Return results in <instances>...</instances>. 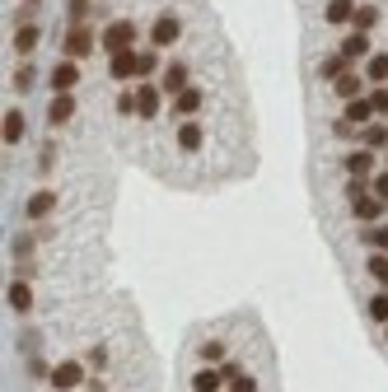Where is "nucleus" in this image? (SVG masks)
<instances>
[{"label": "nucleus", "instance_id": "21", "mask_svg": "<svg viewBox=\"0 0 388 392\" xmlns=\"http://www.w3.org/2000/svg\"><path fill=\"white\" fill-rule=\"evenodd\" d=\"M365 75L374 79V84H384V79H388V52H374V56H370V61H365Z\"/></svg>", "mask_w": 388, "mask_h": 392}, {"label": "nucleus", "instance_id": "1", "mask_svg": "<svg viewBox=\"0 0 388 392\" xmlns=\"http://www.w3.org/2000/svg\"><path fill=\"white\" fill-rule=\"evenodd\" d=\"M47 379H52L56 392H75L80 383H85V364H80V359H61V364H56Z\"/></svg>", "mask_w": 388, "mask_h": 392}, {"label": "nucleus", "instance_id": "20", "mask_svg": "<svg viewBox=\"0 0 388 392\" xmlns=\"http://www.w3.org/2000/svg\"><path fill=\"white\" fill-rule=\"evenodd\" d=\"M197 108H201V89H183V94L173 99V112H183V117H192Z\"/></svg>", "mask_w": 388, "mask_h": 392}, {"label": "nucleus", "instance_id": "11", "mask_svg": "<svg viewBox=\"0 0 388 392\" xmlns=\"http://www.w3.org/2000/svg\"><path fill=\"white\" fill-rule=\"evenodd\" d=\"M370 117H374V103L370 99H351L346 103V122L351 126H370Z\"/></svg>", "mask_w": 388, "mask_h": 392}, {"label": "nucleus", "instance_id": "5", "mask_svg": "<svg viewBox=\"0 0 388 392\" xmlns=\"http://www.w3.org/2000/svg\"><path fill=\"white\" fill-rule=\"evenodd\" d=\"M75 84H80V61H70V56H66V61L52 70V89L56 94H70Z\"/></svg>", "mask_w": 388, "mask_h": 392}, {"label": "nucleus", "instance_id": "34", "mask_svg": "<svg viewBox=\"0 0 388 392\" xmlns=\"http://www.w3.org/2000/svg\"><path fill=\"white\" fill-rule=\"evenodd\" d=\"M384 336H388V327H384Z\"/></svg>", "mask_w": 388, "mask_h": 392}, {"label": "nucleus", "instance_id": "28", "mask_svg": "<svg viewBox=\"0 0 388 392\" xmlns=\"http://www.w3.org/2000/svg\"><path fill=\"white\" fill-rule=\"evenodd\" d=\"M370 318H374V323H388V294H374V299H370Z\"/></svg>", "mask_w": 388, "mask_h": 392}, {"label": "nucleus", "instance_id": "26", "mask_svg": "<svg viewBox=\"0 0 388 392\" xmlns=\"http://www.w3.org/2000/svg\"><path fill=\"white\" fill-rule=\"evenodd\" d=\"M365 243H370V247H384V252H388V224H370V229H365Z\"/></svg>", "mask_w": 388, "mask_h": 392}, {"label": "nucleus", "instance_id": "10", "mask_svg": "<svg viewBox=\"0 0 388 392\" xmlns=\"http://www.w3.org/2000/svg\"><path fill=\"white\" fill-rule=\"evenodd\" d=\"M164 89L173 94V99H178L183 89H192V84H188V66H183V61H173V66L164 70Z\"/></svg>", "mask_w": 388, "mask_h": 392}, {"label": "nucleus", "instance_id": "12", "mask_svg": "<svg viewBox=\"0 0 388 392\" xmlns=\"http://www.w3.org/2000/svg\"><path fill=\"white\" fill-rule=\"evenodd\" d=\"M136 112H141V117H155L159 112V89L155 84H141V89H136Z\"/></svg>", "mask_w": 388, "mask_h": 392}, {"label": "nucleus", "instance_id": "27", "mask_svg": "<svg viewBox=\"0 0 388 392\" xmlns=\"http://www.w3.org/2000/svg\"><path fill=\"white\" fill-rule=\"evenodd\" d=\"M323 75H328V79L346 75V56H342V52H337V56H328V61H323Z\"/></svg>", "mask_w": 388, "mask_h": 392}, {"label": "nucleus", "instance_id": "32", "mask_svg": "<svg viewBox=\"0 0 388 392\" xmlns=\"http://www.w3.org/2000/svg\"><path fill=\"white\" fill-rule=\"evenodd\" d=\"M117 112H122V117H131V112H136V94H122V99H117Z\"/></svg>", "mask_w": 388, "mask_h": 392}, {"label": "nucleus", "instance_id": "30", "mask_svg": "<svg viewBox=\"0 0 388 392\" xmlns=\"http://www.w3.org/2000/svg\"><path fill=\"white\" fill-rule=\"evenodd\" d=\"M370 187H374L379 201H388V173H374V178H370Z\"/></svg>", "mask_w": 388, "mask_h": 392}, {"label": "nucleus", "instance_id": "23", "mask_svg": "<svg viewBox=\"0 0 388 392\" xmlns=\"http://www.w3.org/2000/svg\"><path fill=\"white\" fill-rule=\"evenodd\" d=\"M351 23H355V33H370V28H374V23H379V10H374V5H360Z\"/></svg>", "mask_w": 388, "mask_h": 392}, {"label": "nucleus", "instance_id": "8", "mask_svg": "<svg viewBox=\"0 0 388 392\" xmlns=\"http://www.w3.org/2000/svg\"><path fill=\"white\" fill-rule=\"evenodd\" d=\"M346 173H351V178H370V173H374V150H355V155L346 159Z\"/></svg>", "mask_w": 388, "mask_h": 392}, {"label": "nucleus", "instance_id": "14", "mask_svg": "<svg viewBox=\"0 0 388 392\" xmlns=\"http://www.w3.org/2000/svg\"><path fill=\"white\" fill-rule=\"evenodd\" d=\"M10 308H14V313H28V308H33V290H28L23 280H14V285H10Z\"/></svg>", "mask_w": 388, "mask_h": 392}, {"label": "nucleus", "instance_id": "19", "mask_svg": "<svg viewBox=\"0 0 388 392\" xmlns=\"http://www.w3.org/2000/svg\"><path fill=\"white\" fill-rule=\"evenodd\" d=\"M342 56H346V61H355V56H370V38H365V33H351V38L342 43Z\"/></svg>", "mask_w": 388, "mask_h": 392}, {"label": "nucleus", "instance_id": "17", "mask_svg": "<svg viewBox=\"0 0 388 392\" xmlns=\"http://www.w3.org/2000/svg\"><path fill=\"white\" fill-rule=\"evenodd\" d=\"M38 38H43V33H38V23H23L19 33H14V52H23V56H28V52L38 47Z\"/></svg>", "mask_w": 388, "mask_h": 392}, {"label": "nucleus", "instance_id": "9", "mask_svg": "<svg viewBox=\"0 0 388 392\" xmlns=\"http://www.w3.org/2000/svg\"><path fill=\"white\" fill-rule=\"evenodd\" d=\"M225 388V374L220 369H197L192 374V392H220Z\"/></svg>", "mask_w": 388, "mask_h": 392}, {"label": "nucleus", "instance_id": "22", "mask_svg": "<svg viewBox=\"0 0 388 392\" xmlns=\"http://www.w3.org/2000/svg\"><path fill=\"white\" fill-rule=\"evenodd\" d=\"M360 140H365V150H384V145H388V131H384L379 122H370L365 131H360Z\"/></svg>", "mask_w": 388, "mask_h": 392}, {"label": "nucleus", "instance_id": "18", "mask_svg": "<svg viewBox=\"0 0 388 392\" xmlns=\"http://www.w3.org/2000/svg\"><path fill=\"white\" fill-rule=\"evenodd\" d=\"M178 150H201V126L197 122H183V131H178Z\"/></svg>", "mask_w": 388, "mask_h": 392}, {"label": "nucleus", "instance_id": "33", "mask_svg": "<svg viewBox=\"0 0 388 392\" xmlns=\"http://www.w3.org/2000/svg\"><path fill=\"white\" fill-rule=\"evenodd\" d=\"M370 103H374V112H388V89H374V94H370Z\"/></svg>", "mask_w": 388, "mask_h": 392}, {"label": "nucleus", "instance_id": "4", "mask_svg": "<svg viewBox=\"0 0 388 392\" xmlns=\"http://www.w3.org/2000/svg\"><path fill=\"white\" fill-rule=\"evenodd\" d=\"M108 75H112V79H131V75H141V52H112Z\"/></svg>", "mask_w": 388, "mask_h": 392}, {"label": "nucleus", "instance_id": "2", "mask_svg": "<svg viewBox=\"0 0 388 392\" xmlns=\"http://www.w3.org/2000/svg\"><path fill=\"white\" fill-rule=\"evenodd\" d=\"M131 43H136V23L117 19V23H108V28H103V47H108V56H112V52H131Z\"/></svg>", "mask_w": 388, "mask_h": 392}, {"label": "nucleus", "instance_id": "24", "mask_svg": "<svg viewBox=\"0 0 388 392\" xmlns=\"http://www.w3.org/2000/svg\"><path fill=\"white\" fill-rule=\"evenodd\" d=\"M333 84H337V94H342V99H346V103H351V99H360V79H355V75H351V70H346V75H337V79H333Z\"/></svg>", "mask_w": 388, "mask_h": 392}, {"label": "nucleus", "instance_id": "6", "mask_svg": "<svg viewBox=\"0 0 388 392\" xmlns=\"http://www.w3.org/2000/svg\"><path fill=\"white\" fill-rule=\"evenodd\" d=\"M178 33H183V23H178L173 14H164V19H155V28H150V43L168 47V43H178Z\"/></svg>", "mask_w": 388, "mask_h": 392}, {"label": "nucleus", "instance_id": "3", "mask_svg": "<svg viewBox=\"0 0 388 392\" xmlns=\"http://www.w3.org/2000/svg\"><path fill=\"white\" fill-rule=\"evenodd\" d=\"M89 52H94V33H89L85 23H75V28L66 33V56H70V61H85Z\"/></svg>", "mask_w": 388, "mask_h": 392}, {"label": "nucleus", "instance_id": "15", "mask_svg": "<svg viewBox=\"0 0 388 392\" xmlns=\"http://www.w3.org/2000/svg\"><path fill=\"white\" fill-rule=\"evenodd\" d=\"M19 140H23V112L10 108L5 112V145H19Z\"/></svg>", "mask_w": 388, "mask_h": 392}, {"label": "nucleus", "instance_id": "16", "mask_svg": "<svg viewBox=\"0 0 388 392\" xmlns=\"http://www.w3.org/2000/svg\"><path fill=\"white\" fill-rule=\"evenodd\" d=\"M323 14H328V23H351L355 19V5H351V0H328V10H323Z\"/></svg>", "mask_w": 388, "mask_h": 392}, {"label": "nucleus", "instance_id": "29", "mask_svg": "<svg viewBox=\"0 0 388 392\" xmlns=\"http://www.w3.org/2000/svg\"><path fill=\"white\" fill-rule=\"evenodd\" d=\"M370 276L388 285V257H370Z\"/></svg>", "mask_w": 388, "mask_h": 392}, {"label": "nucleus", "instance_id": "25", "mask_svg": "<svg viewBox=\"0 0 388 392\" xmlns=\"http://www.w3.org/2000/svg\"><path fill=\"white\" fill-rule=\"evenodd\" d=\"M52 206H56L52 191H38L33 201H28V215H33V220H43V215H52Z\"/></svg>", "mask_w": 388, "mask_h": 392}, {"label": "nucleus", "instance_id": "13", "mask_svg": "<svg viewBox=\"0 0 388 392\" xmlns=\"http://www.w3.org/2000/svg\"><path fill=\"white\" fill-rule=\"evenodd\" d=\"M47 117H52L56 126H61V122H70V117H75V99H70V94H56V99H52V108H47Z\"/></svg>", "mask_w": 388, "mask_h": 392}, {"label": "nucleus", "instance_id": "7", "mask_svg": "<svg viewBox=\"0 0 388 392\" xmlns=\"http://www.w3.org/2000/svg\"><path fill=\"white\" fill-rule=\"evenodd\" d=\"M351 215H355V220H365V224H374L379 215H384V201H379V196H355Z\"/></svg>", "mask_w": 388, "mask_h": 392}, {"label": "nucleus", "instance_id": "31", "mask_svg": "<svg viewBox=\"0 0 388 392\" xmlns=\"http://www.w3.org/2000/svg\"><path fill=\"white\" fill-rule=\"evenodd\" d=\"M159 70V56L155 52H141V75H155Z\"/></svg>", "mask_w": 388, "mask_h": 392}]
</instances>
